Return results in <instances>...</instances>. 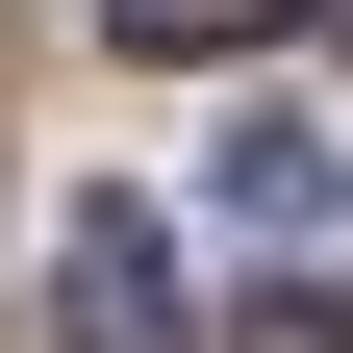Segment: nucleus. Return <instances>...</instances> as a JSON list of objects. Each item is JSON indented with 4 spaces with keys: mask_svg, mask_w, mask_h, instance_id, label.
I'll use <instances>...</instances> for the list:
<instances>
[{
    "mask_svg": "<svg viewBox=\"0 0 353 353\" xmlns=\"http://www.w3.org/2000/svg\"><path fill=\"white\" fill-rule=\"evenodd\" d=\"M26 303H51V353H176V252H152V202H76Z\"/></svg>",
    "mask_w": 353,
    "mask_h": 353,
    "instance_id": "obj_1",
    "label": "nucleus"
},
{
    "mask_svg": "<svg viewBox=\"0 0 353 353\" xmlns=\"http://www.w3.org/2000/svg\"><path fill=\"white\" fill-rule=\"evenodd\" d=\"M202 202H228L252 252H328V228H353V126H303V101H252L228 152H202Z\"/></svg>",
    "mask_w": 353,
    "mask_h": 353,
    "instance_id": "obj_2",
    "label": "nucleus"
},
{
    "mask_svg": "<svg viewBox=\"0 0 353 353\" xmlns=\"http://www.w3.org/2000/svg\"><path fill=\"white\" fill-rule=\"evenodd\" d=\"M101 26H126V51H278L303 0H101Z\"/></svg>",
    "mask_w": 353,
    "mask_h": 353,
    "instance_id": "obj_3",
    "label": "nucleus"
},
{
    "mask_svg": "<svg viewBox=\"0 0 353 353\" xmlns=\"http://www.w3.org/2000/svg\"><path fill=\"white\" fill-rule=\"evenodd\" d=\"M252 353H353V303H328V278H278V303H252Z\"/></svg>",
    "mask_w": 353,
    "mask_h": 353,
    "instance_id": "obj_4",
    "label": "nucleus"
}]
</instances>
